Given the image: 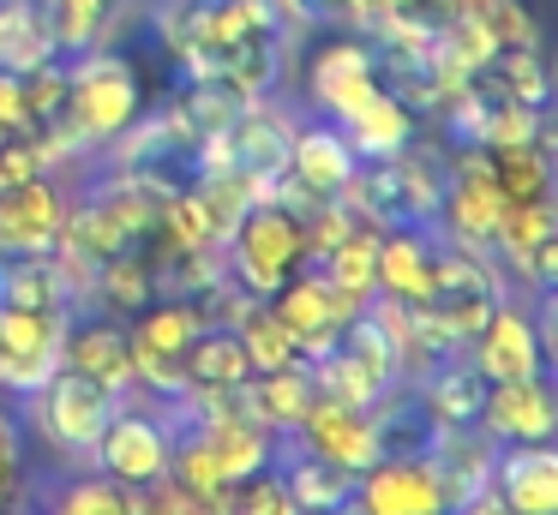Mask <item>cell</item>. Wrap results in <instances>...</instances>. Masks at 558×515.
Segmentation results:
<instances>
[{"instance_id": "obj_1", "label": "cell", "mask_w": 558, "mask_h": 515, "mask_svg": "<svg viewBox=\"0 0 558 515\" xmlns=\"http://www.w3.org/2000/svg\"><path fill=\"white\" fill-rule=\"evenodd\" d=\"M145 108V90H138V72L126 66V54H109V48H85L78 66H66V108L61 126L73 132L85 150H102L114 132H126Z\"/></svg>"}, {"instance_id": "obj_2", "label": "cell", "mask_w": 558, "mask_h": 515, "mask_svg": "<svg viewBox=\"0 0 558 515\" xmlns=\"http://www.w3.org/2000/svg\"><path fill=\"white\" fill-rule=\"evenodd\" d=\"M229 275L246 287V294H258V299H270L282 282H289L294 270H306V228H301V216H289L282 204H270V198H258V204H246V216L229 228Z\"/></svg>"}, {"instance_id": "obj_3", "label": "cell", "mask_w": 558, "mask_h": 515, "mask_svg": "<svg viewBox=\"0 0 558 515\" xmlns=\"http://www.w3.org/2000/svg\"><path fill=\"white\" fill-rule=\"evenodd\" d=\"M31 395H37V402H31V431H37L49 450H61L66 462L97 450L102 426H109L114 402H121V395H109L102 383L78 378V371H66V366H54Z\"/></svg>"}, {"instance_id": "obj_4", "label": "cell", "mask_w": 558, "mask_h": 515, "mask_svg": "<svg viewBox=\"0 0 558 515\" xmlns=\"http://www.w3.org/2000/svg\"><path fill=\"white\" fill-rule=\"evenodd\" d=\"M97 474L121 479V486L145 491L157 479H169L174 462V426H169V407H133V402H114L109 426H102L97 450H90Z\"/></svg>"}, {"instance_id": "obj_5", "label": "cell", "mask_w": 558, "mask_h": 515, "mask_svg": "<svg viewBox=\"0 0 558 515\" xmlns=\"http://www.w3.org/2000/svg\"><path fill=\"white\" fill-rule=\"evenodd\" d=\"M378 90H385V72H378L373 42H361V36H330L306 54V102L325 108L337 126Z\"/></svg>"}, {"instance_id": "obj_6", "label": "cell", "mask_w": 558, "mask_h": 515, "mask_svg": "<svg viewBox=\"0 0 558 515\" xmlns=\"http://www.w3.org/2000/svg\"><path fill=\"white\" fill-rule=\"evenodd\" d=\"M498 210H505V192L486 174V150L481 144H462L445 168V192H438V234L462 240V246H493Z\"/></svg>"}, {"instance_id": "obj_7", "label": "cell", "mask_w": 558, "mask_h": 515, "mask_svg": "<svg viewBox=\"0 0 558 515\" xmlns=\"http://www.w3.org/2000/svg\"><path fill=\"white\" fill-rule=\"evenodd\" d=\"M270 311L289 323V335H294V347H301V359H318V354H330V347H337L342 323H349L361 306H354L342 287H330L318 270H294L289 282L270 294Z\"/></svg>"}, {"instance_id": "obj_8", "label": "cell", "mask_w": 558, "mask_h": 515, "mask_svg": "<svg viewBox=\"0 0 558 515\" xmlns=\"http://www.w3.org/2000/svg\"><path fill=\"white\" fill-rule=\"evenodd\" d=\"M289 438L301 443L306 455L342 467V474H361V467H373L378 455H385L378 450V431H373V407H342V402H330V395H313V402H306V414L294 419Z\"/></svg>"}, {"instance_id": "obj_9", "label": "cell", "mask_w": 558, "mask_h": 515, "mask_svg": "<svg viewBox=\"0 0 558 515\" xmlns=\"http://www.w3.org/2000/svg\"><path fill=\"white\" fill-rule=\"evenodd\" d=\"M462 347H469V366L481 371L486 383H510V378H534V371H546L541 330H534L529 306H510V299H498V306L486 311V323Z\"/></svg>"}, {"instance_id": "obj_10", "label": "cell", "mask_w": 558, "mask_h": 515, "mask_svg": "<svg viewBox=\"0 0 558 515\" xmlns=\"http://www.w3.org/2000/svg\"><path fill=\"white\" fill-rule=\"evenodd\" d=\"M66 210L73 204H66V192L49 174L25 180V186H7L0 192V258H43V252H54Z\"/></svg>"}, {"instance_id": "obj_11", "label": "cell", "mask_w": 558, "mask_h": 515, "mask_svg": "<svg viewBox=\"0 0 558 515\" xmlns=\"http://www.w3.org/2000/svg\"><path fill=\"white\" fill-rule=\"evenodd\" d=\"M354 498H361L366 515H450L433 467L421 462V450L378 455L373 467H361L354 474Z\"/></svg>"}, {"instance_id": "obj_12", "label": "cell", "mask_w": 558, "mask_h": 515, "mask_svg": "<svg viewBox=\"0 0 558 515\" xmlns=\"http://www.w3.org/2000/svg\"><path fill=\"white\" fill-rule=\"evenodd\" d=\"M61 366L78 371V378L102 383L109 395L133 390V347H126V318H109V311H90L85 318H66L61 335Z\"/></svg>"}, {"instance_id": "obj_13", "label": "cell", "mask_w": 558, "mask_h": 515, "mask_svg": "<svg viewBox=\"0 0 558 515\" xmlns=\"http://www.w3.org/2000/svg\"><path fill=\"white\" fill-rule=\"evenodd\" d=\"M474 426L505 450V443H546L558 426V402H553V383L546 371L534 378H510V383H486V402Z\"/></svg>"}, {"instance_id": "obj_14", "label": "cell", "mask_w": 558, "mask_h": 515, "mask_svg": "<svg viewBox=\"0 0 558 515\" xmlns=\"http://www.w3.org/2000/svg\"><path fill=\"white\" fill-rule=\"evenodd\" d=\"M493 455H498V443L486 438L481 426H433V431H426L421 462L433 467V479H438V491H445V510L450 515H457L474 491H486V479H493Z\"/></svg>"}, {"instance_id": "obj_15", "label": "cell", "mask_w": 558, "mask_h": 515, "mask_svg": "<svg viewBox=\"0 0 558 515\" xmlns=\"http://www.w3.org/2000/svg\"><path fill=\"white\" fill-rule=\"evenodd\" d=\"M486 486L510 503L517 515H558V450L546 443H505L493 455V479Z\"/></svg>"}, {"instance_id": "obj_16", "label": "cell", "mask_w": 558, "mask_h": 515, "mask_svg": "<svg viewBox=\"0 0 558 515\" xmlns=\"http://www.w3.org/2000/svg\"><path fill=\"white\" fill-rule=\"evenodd\" d=\"M433 252H438L433 228H414V222L378 228V294L426 306L433 299Z\"/></svg>"}, {"instance_id": "obj_17", "label": "cell", "mask_w": 558, "mask_h": 515, "mask_svg": "<svg viewBox=\"0 0 558 515\" xmlns=\"http://www.w3.org/2000/svg\"><path fill=\"white\" fill-rule=\"evenodd\" d=\"M253 378V359H246L241 335L229 323H205L193 342L181 347V390L186 395H229Z\"/></svg>"}, {"instance_id": "obj_18", "label": "cell", "mask_w": 558, "mask_h": 515, "mask_svg": "<svg viewBox=\"0 0 558 515\" xmlns=\"http://www.w3.org/2000/svg\"><path fill=\"white\" fill-rule=\"evenodd\" d=\"M229 144H234V168L253 180H277L289 168V144H294V120H282L277 102L253 96L241 114L229 120Z\"/></svg>"}, {"instance_id": "obj_19", "label": "cell", "mask_w": 558, "mask_h": 515, "mask_svg": "<svg viewBox=\"0 0 558 515\" xmlns=\"http://www.w3.org/2000/svg\"><path fill=\"white\" fill-rule=\"evenodd\" d=\"M361 168V156L349 150V138H342L337 120H325V126H294V144H289V174L301 180L306 192H318V198H337L342 186H349V174Z\"/></svg>"}, {"instance_id": "obj_20", "label": "cell", "mask_w": 558, "mask_h": 515, "mask_svg": "<svg viewBox=\"0 0 558 515\" xmlns=\"http://www.w3.org/2000/svg\"><path fill=\"white\" fill-rule=\"evenodd\" d=\"M414 395H421L433 426H474V419H481V402H486V378L469 366V354H450V359H438L426 378H414Z\"/></svg>"}, {"instance_id": "obj_21", "label": "cell", "mask_w": 558, "mask_h": 515, "mask_svg": "<svg viewBox=\"0 0 558 515\" xmlns=\"http://www.w3.org/2000/svg\"><path fill=\"white\" fill-rule=\"evenodd\" d=\"M342 138H349V150L361 156V162L397 156V150H409V138H414V108L385 84L373 102H361L349 120H342Z\"/></svg>"}, {"instance_id": "obj_22", "label": "cell", "mask_w": 558, "mask_h": 515, "mask_svg": "<svg viewBox=\"0 0 558 515\" xmlns=\"http://www.w3.org/2000/svg\"><path fill=\"white\" fill-rule=\"evenodd\" d=\"M61 60L54 48V30H49V12L43 0H0V72H37Z\"/></svg>"}, {"instance_id": "obj_23", "label": "cell", "mask_w": 558, "mask_h": 515, "mask_svg": "<svg viewBox=\"0 0 558 515\" xmlns=\"http://www.w3.org/2000/svg\"><path fill=\"white\" fill-rule=\"evenodd\" d=\"M318 275H325L330 287H342L354 306H366V299L378 294V228L373 222H354L349 234L318 258Z\"/></svg>"}, {"instance_id": "obj_24", "label": "cell", "mask_w": 558, "mask_h": 515, "mask_svg": "<svg viewBox=\"0 0 558 515\" xmlns=\"http://www.w3.org/2000/svg\"><path fill=\"white\" fill-rule=\"evenodd\" d=\"M37 515H138V491L109 474H78L73 467L66 479H54Z\"/></svg>"}, {"instance_id": "obj_25", "label": "cell", "mask_w": 558, "mask_h": 515, "mask_svg": "<svg viewBox=\"0 0 558 515\" xmlns=\"http://www.w3.org/2000/svg\"><path fill=\"white\" fill-rule=\"evenodd\" d=\"M486 174L505 192V204L553 198V150H541V144H498V150H486Z\"/></svg>"}, {"instance_id": "obj_26", "label": "cell", "mask_w": 558, "mask_h": 515, "mask_svg": "<svg viewBox=\"0 0 558 515\" xmlns=\"http://www.w3.org/2000/svg\"><path fill=\"white\" fill-rule=\"evenodd\" d=\"M0 306H31V311H73L66 282L54 258H0Z\"/></svg>"}, {"instance_id": "obj_27", "label": "cell", "mask_w": 558, "mask_h": 515, "mask_svg": "<svg viewBox=\"0 0 558 515\" xmlns=\"http://www.w3.org/2000/svg\"><path fill=\"white\" fill-rule=\"evenodd\" d=\"M337 347L354 359V366H366V378L378 383V390H390V383H402V366H397V342H390V330L373 318V311H354L349 323H342Z\"/></svg>"}, {"instance_id": "obj_28", "label": "cell", "mask_w": 558, "mask_h": 515, "mask_svg": "<svg viewBox=\"0 0 558 515\" xmlns=\"http://www.w3.org/2000/svg\"><path fill=\"white\" fill-rule=\"evenodd\" d=\"M234 335H241L246 359H253V371H277V366H294L301 359V347H294L289 323L270 311V299H253V306L241 311V323H234Z\"/></svg>"}, {"instance_id": "obj_29", "label": "cell", "mask_w": 558, "mask_h": 515, "mask_svg": "<svg viewBox=\"0 0 558 515\" xmlns=\"http://www.w3.org/2000/svg\"><path fill=\"white\" fill-rule=\"evenodd\" d=\"M49 12V30H54V48L61 54H85L109 36V19H114V0H43Z\"/></svg>"}, {"instance_id": "obj_30", "label": "cell", "mask_w": 558, "mask_h": 515, "mask_svg": "<svg viewBox=\"0 0 558 515\" xmlns=\"http://www.w3.org/2000/svg\"><path fill=\"white\" fill-rule=\"evenodd\" d=\"M306 366H313V390L330 395V402H342V407H373L378 395H385L373 378H366V366H354L342 347H330V354L306 359Z\"/></svg>"}, {"instance_id": "obj_31", "label": "cell", "mask_w": 558, "mask_h": 515, "mask_svg": "<svg viewBox=\"0 0 558 515\" xmlns=\"http://www.w3.org/2000/svg\"><path fill=\"white\" fill-rule=\"evenodd\" d=\"M217 515H306V510L289 498V486H282L277 467H265V474L234 479V486L222 491V510Z\"/></svg>"}, {"instance_id": "obj_32", "label": "cell", "mask_w": 558, "mask_h": 515, "mask_svg": "<svg viewBox=\"0 0 558 515\" xmlns=\"http://www.w3.org/2000/svg\"><path fill=\"white\" fill-rule=\"evenodd\" d=\"M546 126L541 108L529 102H510V96H493V108H486V126H481V150H498V144H534Z\"/></svg>"}, {"instance_id": "obj_33", "label": "cell", "mask_w": 558, "mask_h": 515, "mask_svg": "<svg viewBox=\"0 0 558 515\" xmlns=\"http://www.w3.org/2000/svg\"><path fill=\"white\" fill-rule=\"evenodd\" d=\"M25 474H31V443H25V419L0 402V510L13 498H25Z\"/></svg>"}, {"instance_id": "obj_34", "label": "cell", "mask_w": 558, "mask_h": 515, "mask_svg": "<svg viewBox=\"0 0 558 515\" xmlns=\"http://www.w3.org/2000/svg\"><path fill=\"white\" fill-rule=\"evenodd\" d=\"M25 108H31V126L61 120V108H66V66H61V60L25 72Z\"/></svg>"}, {"instance_id": "obj_35", "label": "cell", "mask_w": 558, "mask_h": 515, "mask_svg": "<svg viewBox=\"0 0 558 515\" xmlns=\"http://www.w3.org/2000/svg\"><path fill=\"white\" fill-rule=\"evenodd\" d=\"M43 162H37V144L31 138H7L0 144V192L7 186H25V180H37Z\"/></svg>"}, {"instance_id": "obj_36", "label": "cell", "mask_w": 558, "mask_h": 515, "mask_svg": "<svg viewBox=\"0 0 558 515\" xmlns=\"http://www.w3.org/2000/svg\"><path fill=\"white\" fill-rule=\"evenodd\" d=\"M0 126L13 132V138H31V108H25V78L19 72H0Z\"/></svg>"}, {"instance_id": "obj_37", "label": "cell", "mask_w": 558, "mask_h": 515, "mask_svg": "<svg viewBox=\"0 0 558 515\" xmlns=\"http://www.w3.org/2000/svg\"><path fill=\"white\" fill-rule=\"evenodd\" d=\"M433 7H438V19H486L498 0H433Z\"/></svg>"}, {"instance_id": "obj_38", "label": "cell", "mask_w": 558, "mask_h": 515, "mask_svg": "<svg viewBox=\"0 0 558 515\" xmlns=\"http://www.w3.org/2000/svg\"><path fill=\"white\" fill-rule=\"evenodd\" d=\"M457 515H517V510H510V503L505 498H498V491L493 486H486V491H474V498L469 503H462V510Z\"/></svg>"}, {"instance_id": "obj_39", "label": "cell", "mask_w": 558, "mask_h": 515, "mask_svg": "<svg viewBox=\"0 0 558 515\" xmlns=\"http://www.w3.org/2000/svg\"><path fill=\"white\" fill-rule=\"evenodd\" d=\"M378 7L390 12V19H402V12H414V7H433V0H378ZM438 12V7H433Z\"/></svg>"}, {"instance_id": "obj_40", "label": "cell", "mask_w": 558, "mask_h": 515, "mask_svg": "<svg viewBox=\"0 0 558 515\" xmlns=\"http://www.w3.org/2000/svg\"><path fill=\"white\" fill-rule=\"evenodd\" d=\"M325 515H366V510H361V498H354V491H349V498H342V503H330Z\"/></svg>"}, {"instance_id": "obj_41", "label": "cell", "mask_w": 558, "mask_h": 515, "mask_svg": "<svg viewBox=\"0 0 558 515\" xmlns=\"http://www.w3.org/2000/svg\"><path fill=\"white\" fill-rule=\"evenodd\" d=\"M0 515H37V510H31L25 498H13V503H7V510H0Z\"/></svg>"}, {"instance_id": "obj_42", "label": "cell", "mask_w": 558, "mask_h": 515, "mask_svg": "<svg viewBox=\"0 0 558 515\" xmlns=\"http://www.w3.org/2000/svg\"><path fill=\"white\" fill-rule=\"evenodd\" d=\"M7 138H13V132H7V126H0V144H7Z\"/></svg>"}]
</instances>
